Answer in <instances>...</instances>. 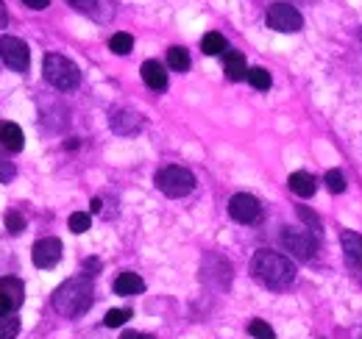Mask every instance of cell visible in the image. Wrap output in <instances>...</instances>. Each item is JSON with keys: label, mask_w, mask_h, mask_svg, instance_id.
Returning a JSON list of instances; mask_svg holds the SVG:
<instances>
[{"label": "cell", "mask_w": 362, "mask_h": 339, "mask_svg": "<svg viewBox=\"0 0 362 339\" xmlns=\"http://www.w3.org/2000/svg\"><path fill=\"white\" fill-rule=\"evenodd\" d=\"M251 275L268 290H284L296 281V264L276 251H257L251 258Z\"/></svg>", "instance_id": "1"}, {"label": "cell", "mask_w": 362, "mask_h": 339, "mask_svg": "<svg viewBox=\"0 0 362 339\" xmlns=\"http://www.w3.org/2000/svg\"><path fill=\"white\" fill-rule=\"evenodd\" d=\"M95 300V287L90 275H73L53 292V309L62 317H81Z\"/></svg>", "instance_id": "2"}, {"label": "cell", "mask_w": 362, "mask_h": 339, "mask_svg": "<svg viewBox=\"0 0 362 339\" xmlns=\"http://www.w3.org/2000/svg\"><path fill=\"white\" fill-rule=\"evenodd\" d=\"M42 76L53 89H62V92H70L81 84V70L76 61H70L67 56L62 53H47L45 61H42Z\"/></svg>", "instance_id": "3"}, {"label": "cell", "mask_w": 362, "mask_h": 339, "mask_svg": "<svg viewBox=\"0 0 362 339\" xmlns=\"http://www.w3.org/2000/svg\"><path fill=\"white\" fill-rule=\"evenodd\" d=\"M156 189L168 198H187L195 189V175L187 167H179V165L162 167L156 172Z\"/></svg>", "instance_id": "4"}, {"label": "cell", "mask_w": 362, "mask_h": 339, "mask_svg": "<svg viewBox=\"0 0 362 339\" xmlns=\"http://www.w3.org/2000/svg\"><path fill=\"white\" fill-rule=\"evenodd\" d=\"M265 23H268V28L279 31V34H296V31H301L304 17H301V11H298L293 3H281V0H279V3H271V6H268Z\"/></svg>", "instance_id": "5"}, {"label": "cell", "mask_w": 362, "mask_h": 339, "mask_svg": "<svg viewBox=\"0 0 362 339\" xmlns=\"http://www.w3.org/2000/svg\"><path fill=\"white\" fill-rule=\"evenodd\" d=\"M281 245L284 251L301 258V261H310L317 251V237L310 228H284L281 231Z\"/></svg>", "instance_id": "6"}, {"label": "cell", "mask_w": 362, "mask_h": 339, "mask_svg": "<svg viewBox=\"0 0 362 339\" xmlns=\"http://www.w3.org/2000/svg\"><path fill=\"white\" fill-rule=\"evenodd\" d=\"M0 59L8 70L25 73L31 64V50L20 37H0Z\"/></svg>", "instance_id": "7"}, {"label": "cell", "mask_w": 362, "mask_h": 339, "mask_svg": "<svg viewBox=\"0 0 362 339\" xmlns=\"http://www.w3.org/2000/svg\"><path fill=\"white\" fill-rule=\"evenodd\" d=\"M228 217H231L234 222L251 225V222H257V220L262 217V203H259L254 195H248V192H237V195H231V201H228Z\"/></svg>", "instance_id": "8"}, {"label": "cell", "mask_w": 362, "mask_h": 339, "mask_svg": "<svg viewBox=\"0 0 362 339\" xmlns=\"http://www.w3.org/2000/svg\"><path fill=\"white\" fill-rule=\"evenodd\" d=\"M23 300H25V287L20 278H14V275L0 278V320L11 317L23 306Z\"/></svg>", "instance_id": "9"}, {"label": "cell", "mask_w": 362, "mask_h": 339, "mask_svg": "<svg viewBox=\"0 0 362 339\" xmlns=\"http://www.w3.org/2000/svg\"><path fill=\"white\" fill-rule=\"evenodd\" d=\"M62 239H56V237H45V239H40L37 245H34V264L40 267V270H53L59 261H62Z\"/></svg>", "instance_id": "10"}, {"label": "cell", "mask_w": 362, "mask_h": 339, "mask_svg": "<svg viewBox=\"0 0 362 339\" xmlns=\"http://www.w3.org/2000/svg\"><path fill=\"white\" fill-rule=\"evenodd\" d=\"M340 245H343V256H346L349 270L362 278V237L357 231H343L340 234Z\"/></svg>", "instance_id": "11"}, {"label": "cell", "mask_w": 362, "mask_h": 339, "mask_svg": "<svg viewBox=\"0 0 362 339\" xmlns=\"http://www.w3.org/2000/svg\"><path fill=\"white\" fill-rule=\"evenodd\" d=\"M142 128V117L132 109H115L112 112V131L120 136H132Z\"/></svg>", "instance_id": "12"}, {"label": "cell", "mask_w": 362, "mask_h": 339, "mask_svg": "<svg viewBox=\"0 0 362 339\" xmlns=\"http://www.w3.org/2000/svg\"><path fill=\"white\" fill-rule=\"evenodd\" d=\"M76 11H81V14H87L92 20H98V23H106V20H112V3L109 0H67Z\"/></svg>", "instance_id": "13"}, {"label": "cell", "mask_w": 362, "mask_h": 339, "mask_svg": "<svg viewBox=\"0 0 362 339\" xmlns=\"http://www.w3.org/2000/svg\"><path fill=\"white\" fill-rule=\"evenodd\" d=\"M25 145V136H23V128L17 123H0V150L6 153H20Z\"/></svg>", "instance_id": "14"}, {"label": "cell", "mask_w": 362, "mask_h": 339, "mask_svg": "<svg viewBox=\"0 0 362 339\" xmlns=\"http://www.w3.org/2000/svg\"><path fill=\"white\" fill-rule=\"evenodd\" d=\"M139 73H142V81L151 86L153 92H165L168 89V73H165V67L159 64V61H145L142 67H139Z\"/></svg>", "instance_id": "15"}, {"label": "cell", "mask_w": 362, "mask_h": 339, "mask_svg": "<svg viewBox=\"0 0 362 339\" xmlns=\"http://www.w3.org/2000/svg\"><path fill=\"white\" fill-rule=\"evenodd\" d=\"M223 67H226L228 81H243L248 76V64H245V56L240 50H226L223 53Z\"/></svg>", "instance_id": "16"}, {"label": "cell", "mask_w": 362, "mask_h": 339, "mask_svg": "<svg viewBox=\"0 0 362 339\" xmlns=\"http://www.w3.org/2000/svg\"><path fill=\"white\" fill-rule=\"evenodd\" d=\"M287 184H290L293 195H298V198H313V195H315V189H317L315 175H310V172H304V170L293 172V175L287 178Z\"/></svg>", "instance_id": "17"}, {"label": "cell", "mask_w": 362, "mask_h": 339, "mask_svg": "<svg viewBox=\"0 0 362 339\" xmlns=\"http://www.w3.org/2000/svg\"><path fill=\"white\" fill-rule=\"evenodd\" d=\"M145 290V281L136 273H120L115 278V292L117 295H139Z\"/></svg>", "instance_id": "18"}, {"label": "cell", "mask_w": 362, "mask_h": 339, "mask_svg": "<svg viewBox=\"0 0 362 339\" xmlns=\"http://www.w3.org/2000/svg\"><path fill=\"white\" fill-rule=\"evenodd\" d=\"M201 50L206 53V56H223L228 50V42L223 34H218V31H209L204 40H201Z\"/></svg>", "instance_id": "19"}, {"label": "cell", "mask_w": 362, "mask_h": 339, "mask_svg": "<svg viewBox=\"0 0 362 339\" xmlns=\"http://www.w3.org/2000/svg\"><path fill=\"white\" fill-rule=\"evenodd\" d=\"M245 78H248V84L254 86V89H259V92H268V89H271V86H273L271 73H268L265 67H251Z\"/></svg>", "instance_id": "20"}, {"label": "cell", "mask_w": 362, "mask_h": 339, "mask_svg": "<svg viewBox=\"0 0 362 339\" xmlns=\"http://www.w3.org/2000/svg\"><path fill=\"white\" fill-rule=\"evenodd\" d=\"M168 64H170L176 73H187V70H189V53H187L184 47H179V44L170 47V50H168Z\"/></svg>", "instance_id": "21"}, {"label": "cell", "mask_w": 362, "mask_h": 339, "mask_svg": "<svg viewBox=\"0 0 362 339\" xmlns=\"http://www.w3.org/2000/svg\"><path fill=\"white\" fill-rule=\"evenodd\" d=\"M132 47H134V37L132 34H115L112 40H109V50L112 53H117V56H129L132 53Z\"/></svg>", "instance_id": "22"}, {"label": "cell", "mask_w": 362, "mask_h": 339, "mask_svg": "<svg viewBox=\"0 0 362 339\" xmlns=\"http://www.w3.org/2000/svg\"><path fill=\"white\" fill-rule=\"evenodd\" d=\"M132 320V309H112L106 317H103V326L106 328H120Z\"/></svg>", "instance_id": "23"}, {"label": "cell", "mask_w": 362, "mask_h": 339, "mask_svg": "<svg viewBox=\"0 0 362 339\" xmlns=\"http://www.w3.org/2000/svg\"><path fill=\"white\" fill-rule=\"evenodd\" d=\"M67 225H70V231H73V234H87V231H90V225H92V217L90 214H84V212H76V214H70Z\"/></svg>", "instance_id": "24"}, {"label": "cell", "mask_w": 362, "mask_h": 339, "mask_svg": "<svg viewBox=\"0 0 362 339\" xmlns=\"http://www.w3.org/2000/svg\"><path fill=\"white\" fill-rule=\"evenodd\" d=\"M248 334L254 339H276V331H273L265 320H251L248 323Z\"/></svg>", "instance_id": "25"}, {"label": "cell", "mask_w": 362, "mask_h": 339, "mask_svg": "<svg viewBox=\"0 0 362 339\" xmlns=\"http://www.w3.org/2000/svg\"><path fill=\"white\" fill-rule=\"evenodd\" d=\"M323 181H326V186H329V192H334V195H340V192H346V175H343L340 170H329Z\"/></svg>", "instance_id": "26"}, {"label": "cell", "mask_w": 362, "mask_h": 339, "mask_svg": "<svg viewBox=\"0 0 362 339\" xmlns=\"http://www.w3.org/2000/svg\"><path fill=\"white\" fill-rule=\"evenodd\" d=\"M20 334V320L17 317H3L0 320V339H17Z\"/></svg>", "instance_id": "27"}, {"label": "cell", "mask_w": 362, "mask_h": 339, "mask_svg": "<svg viewBox=\"0 0 362 339\" xmlns=\"http://www.w3.org/2000/svg\"><path fill=\"white\" fill-rule=\"evenodd\" d=\"M6 228L11 234H23L25 231V217L20 212H6Z\"/></svg>", "instance_id": "28"}, {"label": "cell", "mask_w": 362, "mask_h": 339, "mask_svg": "<svg viewBox=\"0 0 362 339\" xmlns=\"http://www.w3.org/2000/svg\"><path fill=\"white\" fill-rule=\"evenodd\" d=\"M298 217L310 222V231H313V234H317V231H320V220H317V217L310 212V209H304V206H301V209H298Z\"/></svg>", "instance_id": "29"}, {"label": "cell", "mask_w": 362, "mask_h": 339, "mask_svg": "<svg viewBox=\"0 0 362 339\" xmlns=\"http://www.w3.org/2000/svg\"><path fill=\"white\" fill-rule=\"evenodd\" d=\"M14 172H17L14 165H8V162H3V159H0V181H3V184H8V181L14 178Z\"/></svg>", "instance_id": "30"}, {"label": "cell", "mask_w": 362, "mask_h": 339, "mask_svg": "<svg viewBox=\"0 0 362 339\" xmlns=\"http://www.w3.org/2000/svg\"><path fill=\"white\" fill-rule=\"evenodd\" d=\"M25 6H31V8H37V11H42V8H47V3L50 0H23Z\"/></svg>", "instance_id": "31"}, {"label": "cell", "mask_w": 362, "mask_h": 339, "mask_svg": "<svg viewBox=\"0 0 362 339\" xmlns=\"http://www.w3.org/2000/svg\"><path fill=\"white\" fill-rule=\"evenodd\" d=\"M6 23H8V11H6V3L0 0V28H6Z\"/></svg>", "instance_id": "32"}, {"label": "cell", "mask_w": 362, "mask_h": 339, "mask_svg": "<svg viewBox=\"0 0 362 339\" xmlns=\"http://www.w3.org/2000/svg\"><path fill=\"white\" fill-rule=\"evenodd\" d=\"M87 270H100V261H98V258H90V261H87Z\"/></svg>", "instance_id": "33"}, {"label": "cell", "mask_w": 362, "mask_h": 339, "mask_svg": "<svg viewBox=\"0 0 362 339\" xmlns=\"http://www.w3.org/2000/svg\"><path fill=\"white\" fill-rule=\"evenodd\" d=\"M120 339H145L142 334H136V331H129V334H123Z\"/></svg>", "instance_id": "34"}, {"label": "cell", "mask_w": 362, "mask_h": 339, "mask_svg": "<svg viewBox=\"0 0 362 339\" xmlns=\"http://www.w3.org/2000/svg\"><path fill=\"white\" fill-rule=\"evenodd\" d=\"M360 40H362V31H360Z\"/></svg>", "instance_id": "35"}]
</instances>
